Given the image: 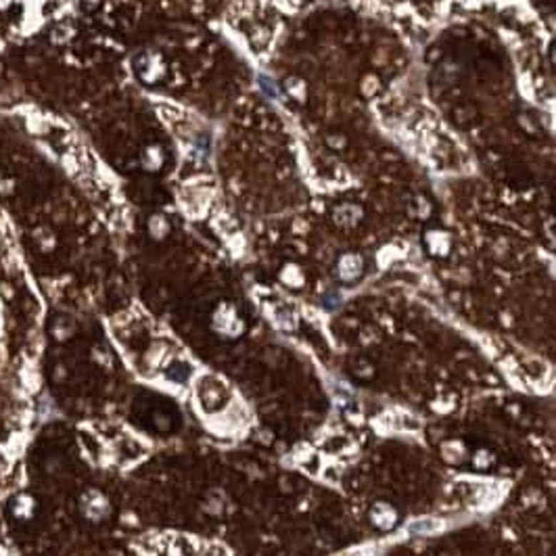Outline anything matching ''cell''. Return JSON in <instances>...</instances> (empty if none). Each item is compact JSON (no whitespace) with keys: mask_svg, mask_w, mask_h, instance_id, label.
Here are the masks:
<instances>
[{"mask_svg":"<svg viewBox=\"0 0 556 556\" xmlns=\"http://www.w3.org/2000/svg\"><path fill=\"white\" fill-rule=\"evenodd\" d=\"M166 74V65L159 55H153V53H146L138 61V76L145 80L146 84H155L157 80H161Z\"/></svg>","mask_w":556,"mask_h":556,"instance_id":"cell-2","label":"cell"},{"mask_svg":"<svg viewBox=\"0 0 556 556\" xmlns=\"http://www.w3.org/2000/svg\"><path fill=\"white\" fill-rule=\"evenodd\" d=\"M425 243H427V247H429V251H431L433 256H445L448 249H450V236L445 233H441V231L427 233Z\"/></svg>","mask_w":556,"mask_h":556,"instance_id":"cell-6","label":"cell"},{"mask_svg":"<svg viewBox=\"0 0 556 556\" xmlns=\"http://www.w3.org/2000/svg\"><path fill=\"white\" fill-rule=\"evenodd\" d=\"M333 218L339 226L343 228H351L362 220V207L355 203H341L339 207H335Z\"/></svg>","mask_w":556,"mask_h":556,"instance_id":"cell-4","label":"cell"},{"mask_svg":"<svg viewBox=\"0 0 556 556\" xmlns=\"http://www.w3.org/2000/svg\"><path fill=\"white\" fill-rule=\"evenodd\" d=\"M188 375H191V366L188 364H184V362H174L172 366H170V370H168V377L176 383H184V380L188 379Z\"/></svg>","mask_w":556,"mask_h":556,"instance_id":"cell-8","label":"cell"},{"mask_svg":"<svg viewBox=\"0 0 556 556\" xmlns=\"http://www.w3.org/2000/svg\"><path fill=\"white\" fill-rule=\"evenodd\" d=\"M287 90H289V94H293L297 101H301L303 94H305V84H303L301 80H287Z\"/></svg>","mask_w":556,"mask_h":556,"instance_id":"cell-9","label":"cell"},{"mask_svg":"<svg viewBox=\"0 0 556 556\" xmlns=\"http://www.w3.org/2000/svg\"><path fill=\"white\" fill-rule=\"evenodd\" d=\"M362 270H364V260L355 253L341 256V260L337 263V274L343 283H353L355 278H360Z\"/></svg>","mask_w":556,"mask_h":556,"instance_id":"cell-3","label":"cell"},{"mask_svg":"<svg viewBox=\"0 0 556 556\" xmlns=\"http://www.w3.org/2000/svg\"><path fill=\"white\" fill-rule=\"evenodd\" d=\"M370 519L379 529H391V527L395 525V521H398V512L389 504L380 502L370 510Z\"/></svg>","mask_w":556,"mask_h":556,"instance_id":"cell-5","label":"cell"},{"mask_svg":"<svg viewBox=\"0 0 556 556\" xmlns=\"http://www.w3.org/2000/svg\"><path fill=\"white\" fill-rule=\"evenodd\" d=\"M163 151L161 146H146L145 153H143V163H145L146 170H159L163 166Z\"/></svg>","mask_w":556,"mask_h":556,"instance_id":"cell-7","label":"cell"},{"mask_svg":"<svg viewBox=\"0 0 556 556\" xmlns=\"http://www.w3.org/2000/svg\"><path fill=\"white\" fill-rule=\"evenodd\" d=\"M213 326H216L222 335L234 337V335H238V333L243 330V320L236 316L233 305L222 303V305L216 310V314H213Z\"/></svg>","mask_w":556,"mask_h":556,"instance_id":"cell-1","label":"cell"}]
</instances>
